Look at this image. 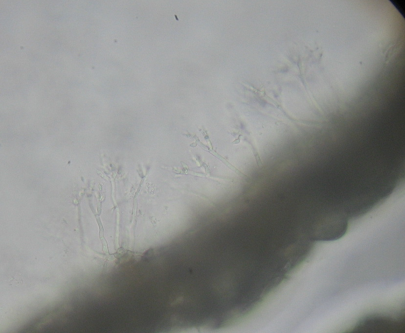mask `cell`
<instances>
[{
	"mask_svg": "<svg viewBox=\"0 0 405 333\" xmlns=\"http://www.w3.org/2000/svg\"><path fill=\"white\" fill-rule=\"evenodd\" d=\"M402 324L398 321L384 317L372 316L364 319L357 327L355 331L371 332L372 331H398Z\"/></svg>",
	"mask_w": 405,
	"mask_h": 333,
	"instance_id": "obj_1",
	"label": "cell"
}]
</instances>
